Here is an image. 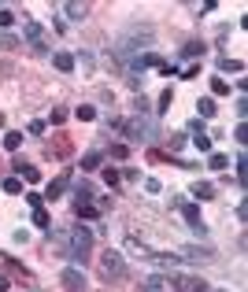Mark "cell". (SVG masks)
I'll use <instances>...</instances> for the list:
<instances>
[{
  "instance_id": "32",
  "label": "cell",
  "mask_w": 248,
  "mask_h": 292,
  "mask_svg": "<svg viewBox=\"0 0 248 292\" xmlns=\"http://www.w3.org/2000/svg\"><path fill=\"white\" fill-rule=\"evenodd\" d=\"M8 26H15V15L8 8H0V30H8Z\"/></svg>"
},
{
  "instance_id": "16",
  "label": "cell",
  "mask_w": 248,
  "mask_h": 292,
  "mask_svg": "<svg viewBox=\"0 0 248 292\" xmlns=\"http://www.w3.org/2000/svg\"><path fill=\"white\" fill-rule=\"evenodd\" d=\"M204 52H207V44H204V41H189L185 48H182V60H200Z\"/></svg>"
},
{
  "instance_id": "35",
  "label": "cell",
  "mask_w": 248,
  "mask_h": 292,
  "mask_svg": "<svg viewBox=\"0 0 248 292\" xmlns=\"http://www.w3.org/2000/svg\"><path fill=\"white\" fill-rule=\"evenodd\" d=\"M104 182H108V185H119V170H115V166H108V170H104Z\"/></svg>"
},
{
  "instance_id": "25",
  "label": "cell",
  "mask_w": 248,
  "mask_h": 292,
  "mask_svg": "<svg viewBox=\"0 0 248 292\" xmlns=\"http://www.w3.org/2000/svg\"><path fill=\"white\" fill-rule=\"evenodd\" d=\"M34 226H37V230H49V211H45V207H37V211H34Z\"/></svg>"
},
{
  "instance_id": "42",
  "label": "cell",
  "mask_w": 248,
  "mask_h": 292,
  "mask_svg": "<svg viewBox=\"0 0 248 292\" xmlns=\"http://www.w3.org/2000/svg\"><path fill=\"white\" fill-rule=\"evenodd\" d=\"M0 292H8V278L4 274H0Z\"/></svg>"
},
{
  "instance_id": "5",
  "label": "cell",
  "mask_w": 248,
  "mask_h": 292,
  "mask_svg": "<svg viewBox=\"0 0 248 292\" xmlns=\"http://www.w3.org/2000/svg\"><path fill=\"white\" fill-rule=\"evenodd\" d=\"M100 270H104V278H115V281H122V278H126V259H122L115 248H108V252L100 256Z\"/></svg>"
},
{
  "instance_id": "43",
  "label": "cell",
  "mask_w": 248,
  "mask_h": 292,
  "mask_svg": "<svg viewBox=\"0 0 248 292\" xmlns=\"http://www.w3.org/2000/svg\"><path fill=\"white\" fill-rule=\"evenodd\" d=\"M211 292H222V288H211Z\"/></svg>"
},
{
  "instance_id": "18",
  "label": "cell",
  "mask_w": 248,
  "mask_h": 292,
  "mask_svg": "<svg viewBox=\"0 0 248 292\" xmlns=\"http://www.w3.org/2000/svg\"><path fill=\"white\" fill-rule=\"evenodd\" d=\"M19 144H23V134H19V130H8L4 134V148L8 152H19Z\"/></svg>"
},
{
  "instance_id": "4",
  "label": "cell",
  "mask_w": 248,
  "mask_h": 292,
  "mask_svg": "<svg viewBox=\"0 0 248 292\" xmlns=\"http://www.w3.org/2000/svg\"><path fill=\"white\" fill-rule=\"evenodd\" d=\"M174 207L182 211V218L189 222V230H193L196 237H204V233H207V226H204V218H200V207H196V204H189L185 196H174Z\"/></svg>"
},
{
  "instance_id": "22",
  "label": "cell",
  "mask_w": 248,
  "mask_h": 292,
  "mask_svg": "<svg viewBox=\"0 0 248 292\" xmlns=\"http://www.w3.org/2000/svg\"><path fill=\"white\" fill-rule=\"evenodd\" d=\"M196 111H200V115H204V118H211V115H215V100H211V96H200Z\"/></svg>"
},
{
  "instance_id": "20",
  "label": "cell",
  "mask_w": 248,
  "mask_h": 292,
  "mask_svg": "<svg viewBox=\"0 0 248 292\" xmlns=\"http://www.w3.org/2000/svg\"><path fill=\"white\" fill-rule=\"evenodd\" d=\"M207 166H211V170H226V166H230V159H226L222 152H211V156H207Z\"/></svg>"
},
{
  "instance_id": "27",
  "label": "cell",
  "mask_w": 248,
  "mask_h": 292,
  "mask_svg": "<svg viewBox=\"0 0 248 292\" xmlns=\"http://www.w3.org/2000/svg\"><path fill=\"white\" fill-rule=\"evenodd\" d=\"M97 166H100V156L97 152H89V156L82 159V170H97Z\"/></svg>"
},
{
  "instance_id": "15",
  "label": "cell",
  "mask_w": 248,
  "mask_h": 292,
  "mask_svg": "<svg viewBox=\"0 0 248 292\" xmlns=\"http://www.w3.org/2000/svg\"><path fill=\"white\" fill-rule=\"evenodd\" d=\"M52 63H56V70H63V74H71V70H74V56H71V52H56V56H52Z\"/></svg>"
},
{
  "instance_id": "8",
  "label": "cell",
  "mask_w": 248,
  "mask_h": 292,
  "mask_svg": "<svg viewBox=\"0 0 248 292\" xmlns=\"http://www.w3.org/2000/svg\"><path fill=\"white\" fill-rule=\"evenodd\" d=\"M60 285L67 292H85V274H82L78 266H63L60 270Z\"/></svg>"
},
{
  "instance_id": "31",
  "label": "cell",
  "mask_w": 248,
  "mask_h": 292,
  "mask_svg": "<svg viewBox=\"0 0 248 292\" xmlns=\"http://www.w3.org/2000/svg\"><path fill=\"white\" fill-rule=\"evenodd\" d=\"M0 48H4V52H12V48H19V41H15L12 34H0Z\"/></svg>"
},
{
  "instance_id": "38",
  "label": "cell",
  "mask_w": 248,
  "mask_h": 292,
  "mask_svg": "<svg viewBox=\"0 0 248 292\" xmlns=\"http://www.w3.org/2000/svg\"><path fill=\"white\" fill-rule=\"evenodd\" d=\"M63 30H71V26H67V18H63V12H56V34H63Z\"/></svg>"
},
{
  "instance_id": "23",
  "label": "cell",
  "mask_w": 248,
  "mask_h": 292,
  "mask_svg": "<svg viewBox=\"0 0 248 292\" xmlns=\"http://www.w3.org/2000/svg\"><path fill=\"white\" fill-rule=\"evenodd\" d=\"M74 118H82V122H93V118H97V108H93V104H82V108L74 111Z\"/></svg>"
},
{
  "instance_id": "12",
  "label": "cell",
  "mask_w": 248,
  "mask_h": 292,
  "mask_svg": "<svg viewBox=\"0 0 248 292\" xmlns=\"http://www.w3.org/2000/svg\"><path fill=\"white\" fill-rule=\"evenodd\" d=\"M159 63H163V60H159L156 52H141V56H133V60H130V67L133 70H145V67H159Z\"/></svg>"
},
{
  "instance_id": "40",
  "label": "cell",
  "mask_w": 248,
  "mask_h": 292,
  "mask_svg": "<svg viewBox=\"0 0 248 292\" xmlns=\"http://www.w3.org/2000/svg\"><path fill=\"white\" fill-rule=\"evenodd\" d=\"M244 115H248V100L241 96V100H237V118H244Z\"/></svg>"
},
{
  "instance_id": "30",
  "label": "cell",
  "mask_w": 248,
  "mask_h": 292,
  "mask_svg": "<svg viewBox=\"0 0 248 292\" xmlns=\"http://www.w3.org/2000/svg\"><path fill=\"white\" fill-rule=\"evenodd\" d=\"M126 156H130V144H111V159H119V163H122Z\"/></svg>"
},
{
  "instance_id": "24",
  "label": "cell",
  "mask_w": 248,
  "mask_h": 292,
  "mask_svg": "<svg viewBox=\"0 0 248 292\" xmlns=\"http://www.w3.org/2000/svg\"><path fill=\"white\" fill-rule=\"evenodd\" d=\"M178 256H185V259H211V252H207V248H185V252H178Z\"/></svg>"
},
{
  "instance_id": "2",
  "label": "cell",
  "mask_w": 248,
  "mask_h": 292,
  "mask_svg": "<svg viewBox=\"0 0 248 292\" xmlns=\"http://www.w3.org/2000/svg\"><path fill=\"white\" fill-rule=\"evenodd\" d=\"M119 130H122V137H126L130 144H145V140H156L159 137V126H156L152 115H133L126 122H119Z\"/></svg>"
},
{
  "instance_id": "9",
  "label": "cell",
  "mask_w": 248,
  "mask_h": 292,
  "mask_svg": "<svg viewBox=\"0 0 248 292\" xmlns=\"http://www.w3.org/2000/svg\"><path fill=\"white\" fill-rule=\"evenodd\" d=\"M148 256H152V262H156L159 270H174V262H182L178 252H174V256H170V252H148Z\"/></svg>"
},
{
  "instance_id": "11",
  "label": "cell",
  "mask_w": 248,
  "mask_h": 292,
  "mask_svg": "<svg viewBox=\"0 0 248 292\" xmlns=\"http://www.w3.org/2000/svg\"><path fill=\"white\" fill-rule=\"evenodd\" d=\"M93 196H97V189H93V182H74V200L78 204H93Z\"/></svg>"
},
{
  "instance_id": "13",
  "label": "cell",
  "mask_w": 248,
  "mask_h": 292,
  "mask_svg": "<svg viewBox=\"0 0 248 292\" xmlns=\"http://www.w3.org/2000/svg\"><path fill=\"white\" fill-rule=\"evenodd\" d=\"M15 170H19V178H23V182H41V170H37L34 163H23V159H15Z\"/></svg>"
},
{
  "instance_id": "17",
  "label": "cell",
  "mask_w": 248,
  "mask_h": 292,
  "mask_svg": "<svg viewBox=\"0 0 248 292\" xmlns=\"http://www.w3.org/2000/svg\"><path fill=\"white\" fill-rule=\"evenodd\" d=\"M67 185H71L67 178H56V182H49V189H45V196H49V200H56V196H63V192H67Z\"/></svg>"
},
{
  "instance_id": "29",
  "label": "cell",
  "mask_w": 248,
  "mask_h": 292,
  "mask_svg": "<svg viewBox=\"0 0 248 292\" xmlns=\"http://www.w3.org/2000/svg\"><path fill=\"white\" fill-rule=\"evenodd\" d=\"M211 92H215V96H226V92H230V86H226L222 78H211Z\"/></svg>"
},
{
  "instance_id": "39",
  "label": "cell",
  "mask_w": 248,
  "mask_h": 292,
  "mask_svg": "<svg viewBox=\"0 0 248 292\" xmlns=\"http://www.w3.org/2000/svg\"><path fill=\"white\" fill-rule=\"evenodd\" d=\"M170 148H174V152H182V148H185V134H174V140H170Z\"/></svg>"
},
{
  "instance_id": "3",
  "label": "cell",
  "mask_w": 248,
  "mask_h": 292,
  "mask_svg": "<svg viewBox=\"0 0 248 292\" xmlns=\"http://www.w3.org/2000/svg\"><path fill=\"white\" fill-rule=\"evenodd\" d=\"M89 248H93V230L78 226V230L67 233V259H71L74 266H85V259H89Z\"/></svg>"
},
{
  "instance_id": "19",
  "label": "cell",
  "mask_w": 248,
  "mask_h": 292,
  "mask_svg": "<svg viewBox=\"0 0 248 292\" xmlns=\"http://www.w3.org/2000/svg\"><path fill=\"white\" fill-rule=\"evenodd\" d=\"M0 189H4L8 196H15V192H23V178H4V182H0Z\"/></svg>"
},
{
  "instance_id": "10",
  "label": "cell",
  "mask_w": 248,
  "mask_h": 292,
  "mask_svg": "<svg viewBox=\"0 0 248 292\" xmlns=\"http://www.w3.org/2000/svg\"><path fill=\"white\" fill-rule=\"evenodd\" d=\"M60 12H63V18H71V22H82V18H89V4H63Z\"/></svg>"
},
{
  "instance_id": "26",
  "label": "cell",
  "mask_w": 248,
  "mask_h": 292,
  "mask_svg": "<svg viewBox=\"0 0 248 292\" xmlns=\"http://www.w3.org/2000/svg\"><path fill=\"white\" fill-rule=\"evenodd\" d=\"M218 70H222V74H237V70H241V60H226V56H222V60H218Z\"/></svg>"
},
{
  "instance_id": "1",
  "label": "cell",
  "mask_w": 248,
  "mask_h": 292,
  "mask_svg": "<svg viewBox=\"0 0 248 292\" xmlns=\"http://www.w3.org/2000/svg\"><path fill=\"white\" fill-rule=\"evenodd\" d=\"M148 41H152V26L148 22H133L130 30L115 41V60L119 63H130V56H141Z\"/></svg>"
},
{
  "instance_id": "7",
  "label": "cell",
  "mask_w": 248,
  "mask_h": 292,
  "mask_svg": "<svg viewBox=\"0 0 248 292\" xmlns=\"http://www.w3.org/2000/svg\"><path fill=\"white\" fill-rule=\"evenodd\" d=\"M170 285H174V292H211L204 278H193V274H170Z\"/></svg>"
},
{
  "instance_id": "37",
  "label": "cell",
  "mask_w": 248,
  "mask_h": 292,
  "mask_svg": "<svg viewBox=\"0 0 248 292\" xmlns=\"http://www.w3.org/2000/svg\"><path fill=\"white\" fill-rule=\"evenodd\" d=\"M49 118L56 122V126H60V122H67V108H56V111H52V115H49Z\"/></svg>"
},
{
  "instance_id": "6",
  "label": "cell",
  "mask_w": 248,
  "mask_h": 292,
  "mask_svg": "<svg viewBox=\"0 0 248 292\" xmlns=\"http://www.w3.org/2000/svg\"><path fill=\"white\" fill-rule=\"evenodd\" d=\"M23 34H26V41L34 44V52H37V56H49V41H45V26H41V22H34V18H26Z\"/></svg>"
},
{
  "instance_id": "34",
  "label": "cell",
  "mask_w": 248,
  "mask_h": 292,
  "mask_svg": "<svg viewBox=\"0 0 248 292\" xmlns=\"http://www.w3.org/2000/svg\"><path fill=\"white\" fill-rule=\"evenodd\" d=\"M244 137H248V130H244V122H237V130H233V140H237V144H244Z\"/></svg>"
},
{
  "instance_id": "21",
  "label": "cell",
  "mask_w": 248,
  "mask_h": 292,
  "mask_svg": "<svg viewBox=\"0 0 248 292\" xmlns=\"http://www.w3.org/2000/svg\"><path fill=\"white\" fill-rule=\"evenodd\" d=\"M74 211H78V218H97L100 207H93V204H74Z\"/></svg>"
},
{
  "instance_id": "33",
  "label": "cell",
  "mask_w": 248,
  "mask_h": 292,
  "mask_svg": "<svg viewBox=\"0 0 248 292\" xmlns=\"http://www.w3.org/2000/svg\"><path fill=\"white\" fill-rule=\"evenodd\" d=\"M193 144L200 148V152H207V148H211V137H207V134H196V140H193Z\"/></svg>"
},
{
  "instance_id": "28",
  "label": "cell",
  "mask_w": 248,
  "mask_h": 292,
  "mask_svg": "<svg viewBox=\"0 0 248 292\" xmlns=\"http://www.w3.org/2000/svg\"><path fill=\"white\" fill-rule=\"evenodd\" d=\"M170 100H174V89H163V96H159V115H167Z\"/></svg>"
},
{
  "instance_id": "41",
  "label": "cell",
  "mask_w": 248,
  "mask_h": 292,
  "mask_svg": "<svg viewBox=\"0 0 248 292\" xmlns=\"http://www.w3.org/2000/svg\"><path fill=\"white\" fill-rule=\"evenodd\" d=\"M26 204H30V207H34V211H37V207H41L45 200H41V196H37V192H30V196H26Z\"/></svg>"
},
{
  "instance_id": "14",
  "label": "cell",
  "mask_w": 248,
  "mask_h": 292,
  "mask_svg": "<svg viewBox=\"0 0 248 292\" xmlns=\"http://www.w3.org/2000/svg\"><path fill=\"white\" fill-rule=\"evenodd\" d=\"M193 200H215V185H207V182H193Z\"/></svg>"
},
{
  "instance_id": "36",
  "label": "cell",
  "mask_w": 248,
  "mask_h": 292,
  "mask_svg": "<svg viewBox=\"0 0 248 292\" xmlns=\"http://www.w3.org/2000/svg\"><path fill=\"white\" fill-rule=\"evenodd\" d=\"M145 288H148V292H159V288H163V278H148Z\"/></svg>"
}]
</instances>
